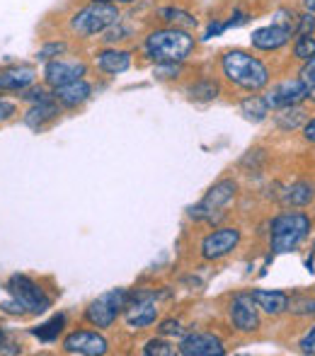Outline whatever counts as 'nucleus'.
<instances>
[{
	"label": "nucleus",
	"instance_id": "f257e3e1",
	"mask_svg": "<svg viewBox=\"0 0 315 356\" xmlns=\"http://www.w3.org/2000/svg\"><path fill=\"white\" fill-rule=\"evenodd\" d=\"M194 47H197V42H194L192 32L182 27L156 29L143 42L146 56L156 63H184L192 56Z\"/></svg>",
	"mask_w": 315,
	"mask_h": 356
},
{
	"label": "nucleus",
	"instance_id": "f03ea898",
	"mask_svg": "<svg viewBox=\"0 0 315 356\" xmlns=\"http://www.w3.org/2000/svg\"><path fill=\"white\" fill-rule=\"evenodd\" d=\"M221 71L228 83H233L240 90H248V92H259L269 83V68L257 56L243 51V49H231L223 54Z\"/></svg>",
	"mask_w": 315,
	"mask_h": 356
},
{
	"label": "nucleus",
	"instance_id": "7ed1b4c3",
	"mask_svg": "<svg viewBox=\"0 0 315 356\" xmlns=\"http://www.w3.org/2000/svg\"><path fill=\"white\" fill-rule=\"evenodd\" d=\"M119 17H122V13H119L117 3H95V0H90L85 8L71 15L68 29L80 39H92L97 34H104L112 24H117Z\"/></svg>",
	"mask_w": 315,
	"mask_h": 356
},
{
	"label": "nucleus",
	"instance_id": "20e7f679",
	"mask_svg": "<svg viewBox=\"0 0 315 356\" xmlns=\"http://www.w3.org/2000/svg\"><path fill=\"white\" fill-rule=\"evenodd\" d=\"M308 233H311V218L306 213H279L269 223V248L277 254L293 252L308 238Z\"/></svg>",
	"mask_w": 315,
	"mask_h": 356
},
{
	"label": "nucleus",
	"instance_id": "39448f33",
	"mask_svg": "<svg viewBox=\"0 0 315 356\" xmlns=\"http://www.w3.org/2000/svg\"><path fill=\"white\" fill-rule=\"evenodd\" d=\"M5 291L13 300H17L22 305L24 315H42L51 308V296L42 289V284L34 282L27 274H13L5 282Z\"/></svg>",
	"mask_w": 315,
	"mask_h": 356
},
{
	"label": "nucleus",
	"instance_id": "423d86ee",
	"mask_svg": "<svg viewBox=\"0 0 315 356\" xmlns=\"http://www.w3.org/2000/svg\"><path fill=\"white\" fill-rule=\"evenodd\" d=\"M160 298H165V293L156 289L129 291L127 308H124V320H127L129 327L146 330L151 325H156V320L160 318V308H158Z\"/></svg>",
	"mask_w": 315,
	"mask_h": 356
},
{
	"label": "nucleus",
	"instance_id": "0eeeda50",
	"mask_svg": "<svg viewBox=\"0 0 315 356\" xmlns=\"http://www.w3.org/2000/svg\"><path fill=\"white\" fill-rule=\"evenodd\" d=\"M129 298V289H112L107 293L97 296L92 303L85 308V320L97 330H109L117 318L124 313Z\"/></svg>",
	"mask_w": 315,
	"mask_h": 356
},
{
	"label": "nucleus",
	"instance_id": "6e6552de",
	"mask_svg": "<svg viewBox=\"0 0 315 356\" xmlns=\"http://www.w3.org/2000/svg\"><path fill=\"white\" fill-rule=\"evenodd\" d=\"M236 197H238V182L236 179H231V177L218 179V182L207 192V197H204L197 207L189 209V218L209 220V223L221 220L223 213H218V211H221L223 207H228Z\"/></svg>",
	"mask_w": 315,
	"mask_h": 356
},
{
	"label": "nucleus",
	"instance_id": "1a4fd4ad",
	"mask_svg": "<svg viewBox=\"0 0 315 356\" xmlns=\"http://www.w3.org/2000/svg\"><path fill=\"white\" fill-rule=\"evenodd\" d=\"M240 240H243V233H240L238 228H233V225H221V228L211 230V233L202 240L199 252H202V257L207 259V262H218V259L228 257V254L238 248Z\"/></svg>",
	"mask_w": 315,
	"mask_h": 356
},
{
	"label": "nucleus",
	"instance_id": "9d476101",
	"mask_svg": "<svg viewBox=\"0 0 315 356\" xmlns=\"http://www.w3.org/2000/svg\"><path fill=\"white\" fill-rule=\"evenodd\" d=\"M88 75V63L80 61V58H54V61L44 63V73L42 80L47 88H61V85H68L73 80H80Z\"/></svg>",
	"mask_w": 315,
	"mask_h": 356
},
{
	"label": "nucleus",
	"instance_id": "9b49d317",
	"mask_svg": "<svg viewBox=\"0 0 315 356\" xmlns=\"http://www.w3.org/2000/svg\"><path fill=\"white\" fill-rule=\"evenodd\" d=\"M228 320H231L233 330L240 334H252L259 330V308L252 300L250 293H236L228 305Z\"/></svg>",
	"mask_w": 315,
	"mask_h": 356
},
{
	"label": "nucleus",
	"instance_id": "f8f14e48",
	"mask_svg": "<svg viewBox=\"0 0 315 356\" xmlns=\"http://www.w3.org/2000/svg\"><path fill=\"white\" fill-rule=\"evenodd\" d=\"M61 349L78 356H102L109 352V342L97 330H73L63 337Z\"/></svg>",
	"mask_w": 315,
	"mask_h": 356
},
{
	"label": "nucleus",
	"instance_id": "ddd939ff",
	"mask_svg": "<svg viewBox=\"0 0 315 356\" xmlns=\"http://www.w3.org/2000/svg\"><path fill=\"white\" fill-rule=\"evenodd\" d=\"M177 354L182 356H223L226 347L211 332H192L177 344Z\"/></svg>",
	"mask_w": 315,
	"mask_h": 356
},
{
	"label": "nucleus",
	"instance_id": "4468645a",
	"mask_svg": "<svg viewBox=\"0 0 315 356\" xmlns=\"http://www.w3.org/2000/svg\"><path fill=\"white\" fill-rule=\"evenodd\" d=\"M269 109H284V107H293V104H301L303 99H308V90L301 83V78L296 80H284V83L274 85L269 90V95H264Z\"/></svg>",
	"mask_w": 315,
	"mask_h": 356
},
{
	"label": "nucleus",
	"instance_id": "2eb2a0df",
	"mask_svg": "<svg viewBox=\"0 0 315 356\" xmlns=\"http://www.w3.org/2000/svg\"><path fill=\"white\" fill-rule=\"evenodd\" d=\"M291 27L282 22H274V24H267V27H259L252 32L250 37V44L259 51H277V49L286 47L289 39H291Z\"/></svg>",
	"mask_w": 315,
	"mask_h": 356
},
{
	"label": "nucleus",
	"instance_id": "dca6fc26",
	"mask_svg": "<svg viewBox=\"0 0 315 356\" xmlns=\"http://www.w3.org/2000/svg\"><path fill=\"white\" fill-rule=\"evenodd\" d=\"M58 114H61V104H58L54 97H49V99H44V102L29 104V109L22 114V124L39 134V131H44L51 122H56Z\"/></svg>",
	"mask_w": 315,
	"mask_h": 356
},
{
	"label": "nucleus",
	"instance_id": "f3484780",
	"mask_svg": "<svg viewBox=\"0 0 315 356\" xmlns=\"http://www.w3.org/2000/svg\"><path fill=\"white\" fill-rule=\"evenodd\" d=\"M54 99H56L61 107L66 109H78L92 97V85L88 83L85 78L80 80H73L68 85H61V88H54Z\"/></svg>",
	"mask_w": 315,
	"mask_h": 356
},
{
	"label": "nucleus",
	"instance_id": "a211bd4d",
	"mask_svg": "<svg viewBox=\"0 0 315 356\" xmlns=\"http://www.w3.org/2000/svg\"><path fill=\"white\" fill-rule=\"evenodd\" d=\"M37 83V68L27 63H17L0 71V90L3 92H22L24 88Z\"/></svg>",
	"mask_w": 315,
	"mask_h": 356
},
{
	"label": "nucleus",
	"instance_id": "6ab92c4d",
	"mask_svg": "<svg viewBox=\"0 0 315 356\" xmlns=\"http://www.w3.org/2000/svg\"><path fill=\"white\" fill-rule=\"evenodd\" d=\"M95 66L104 75H122L131 68V51H124L117 47H107L95 54Z\"/></svg>",
	"mask_w": 315,
	"mask_h": 356
},
{
	"label": "nucleus",
	"instance_id": "aec40b11",
	"mask_svg": "<svg viewBox=\"0 0 315 356\" xmlns=\"http://www.w3.org/2000/svg\"><path fill=\"white\" fill-rule=\"evenodd\" d=\"M252 300L257 303V308L262 310V313L272 315V318H277V315L286 313L289 310V296L284 293V291H264V289H257L252 291Z\"/></svg>",
	"mask_w": 315,
	"mask_h": 356
},
{
	"label": "nucleus",
	"instance_id": "412c9836",
	"mask_svg": "<svg viewBox=\"0 0 315 356\" xmlns=\"http://www.w3.org/2000/svg\"><path fill=\"white\" fill-rule=\"evenodd\" d=\"M313 199H315V184L311 182H296L284 189L282 194V202L286 207H308Z\"/></svg>",
	"mask_w": 315,
	"mask_h": 356
},
{
	"label": "nucleus",
	"instance_id": "4be33fe9",
	"mask_svg": "<svg viewBox=\"0 0 315 356\" xmlns=\"http://www.w3.org/2000/svg\"><path fill=\"white\" fill-rule=\"evenodd\" d=\"M240 114H243L248 122H264L269 114V104L264 97H259V95H252V97H245L243 102H240Z\"/></svg>",
	"mask_w": 315,
	"mask_h": 356
},
{
	"label": "nucleus",
	"instance_id": "5701e85b",
	"mask_svg": "<svg viewBox=\"0 0 315 356\" xmlns=\"http://www.w3.org/2000/svg\"><path fill=\"white\" fill-rule=\"evenodd\" d=\"M218 92H221V88H218V83L211 78L197 80V83H192L187 88L189 99H194V102H211V99L218 97Z\"/></svg>",
	"mask_w": 315,
	"mask_h": 356
},
{
	"label": "nucleus",
	"instance_id": "b1692460",
	"mask_svg": "<svg viewBox=\"0 0 315 356\" xmlns=\"http://www.w3.org/2000/svg\"><path fill=\"white\" fill-rule=\"evenodd\" d=\"M63 327H66V315L58 313V315H54L51 320H47L44 325L34 327V330H32V334L39 339V342H56L58 334L63 332Z\"/></svg>",
	"mask_w": 315,
	"mask_h": 356
},
{
	"label": "nucleus",
	"instance_id": "393cba45",
	"mask_svg": "<svg viewBox=\"0 0 315 356\" xmlns=\"http://www.w3.org/2000/svg\"><path fill=\"white\" fill-rule=\"evenodd\" d=\"M160 19H165L168 27H182V29L197 27V17H192L187 10H179V8H163L160 10Z\"/></svg>",
	"mask_w": 315,
	"mask_h": 356
},
{
	"label": "nucleus",
	"instance_id": "a878e982",
	"mask_svg": "<svg viewBox=\"0 0 315 356\" xmlns=\"http://www.w3.org/2000/svg\"><path fill=\"white\" fill-rule=\"evenodd\" d=\"M274 119H277L279 129H284V131H289V129L301 127L303 119H306V112H303L301 104H293V107H284V109H279V112L274 114Z\"/></svg>",
	"mask_w": 315,
	"mask_h": 356
},
{
	"label": "nucleus",
	"instance_id": "bb28decb",
	"mask_svg": "<svg viewBox=\"0 0 315 356\" xmlns=\"http://www.w3.org/2000/svg\"><path fill=\"white\" fill-rule=\"evenodd\" d=\"M68 51V44L66 42H61V39H51V42H47V44H42L39 47V51H37V61H54V58H58V56H63V54Z\"/></svg>",
	"mask_w": 315,
	"mask_h": 356
},
{
	"label": "nucleus",
	"instance_id": "cd10ccee",
	"mask_svg": "<svg viewBox=\"0 0 315 356\" xmlns=\"http://www.w3.org/2000/svg\"><path fill=\"white\" fill-rule=\"evenodd\" d=\"M293 54H296V58H301V61H308V58L315 56V37H313V32L298 34L296 47H293Z\"/></svg>",
	"mask_w": 315,
	"mask_h": 356
},
{
	"label": "nucleus",
	"instance_id": "c85d7f7f",
	"mask_svg": "<svg viewBox=\"0 0 315 356\" xmlns=\"http://www.w3.org/2000/svg\"><path fill=\"white\" fill-rule=\"evenodd\" d=\"M143 354H146V356H172L175 347L165 337H153V339H148V342H146Z\"/></svg>",
	"mask_w": 315,
	"mask_h": 356
},
{
	"label": "nucleus",
	"instance_id": "c756f323",
	"mask_svg": "<svg viewBox=\"0 0 315 356\" xmlns=\"http://www.w3.org/2000/svg\"><path fill=\"white\" fill-rule=\"evenodd\" d=\"M49 97H54V95L47 90V85H29V88H24L22 95H19V99L27 104L44 102V99H49Z\"/></svg>",
	"mask_w": 315,
	"mask_h": 356
},
{
	"label": "nucleus",
	"instance_id": "7c9ffc66",
	"mask_svg": "<svg viewBox=\"0 0 315 356\" xmlns=\"http://www.w3.org/2000/svg\"><path fill=\"white\" fill-rule=\"evenodd\" d=\"M298 78H301V83L306 85L308 97L315 99V56L308 58V61L303 63V68H301V73H298Z\"/></svg>",
	"mask_w": 315,
	"mask_h": 356
},
{
	"label": "nucleus",
	"instance_id": "2f4dec72",
	"mask_svg": "<svg viewBox=\"0 0 315 356\" xmlns=\"http://www.w3.org/2000/svg\"><path fill=\"white\" fill-rule=\"evenodd\" d=\"M289 310H293L296 315H315V298L308 296H298V298H289Z\"/></svg>",
	"mask_w": 315,
	"mask_h": 356
},
{
	"label": "nucleus",
	"instance_id": "473e14b6",
	"mask_svg": "<svg viewBox=\"0 0 315 356\" xmlns=\"http://www.w3.org/2000/svg\"><path fill=\"white\" fill-rule=\"evenodd\" d=\"M129 34H131V27H127V24L117 22L112 24V27L104 32V44H117V42H124V39H129Z\"/></svg>",
	"mask_w": 315,
	"mask_h": 356
},
{
	"label": "nucleus",
	"instance_id": "72a5a7b5",
	"mask_svg": "<svg viewBox=\"0 0 315 356\" xmlns=\"http://www.w3.org/2000/svg\"><path fill=\"white\" fill-rule=\"evenodd\" d=\"M179 71H182V63H156L153 75H156L158 80H172V78H177Z\"/></svg>",
	"mask_w": 315,
	"mask_h": 356
},
{
	"label": "nucleus",
	"instance_id": "f704fd0d",
	"mask_svg": "<svg viewBox=\"0 0 315 356\" xmlns=\"http://www.w3.org/2000/svg\"><path fill=\"white\" fill-rule=\"evenodd\" d=\"M184 332L182 323L179 320H163L158 327V334L160 337H179V334Z\"/></svg>",
	"mask_w": 315,
	"mask_h": 356
},
{
	"label": "nucleus",
	"instance_id": "c9c22d12",
	"mask_svg": "<svg viewBox=\"0 0 315 356\" xmlns=\"http://www.w3.org/2000/svg\"><path fill=\"white\" fill-rule=\"evenodd\" d=\"M15 114H17V104L8 97H0V124L15 119Z\"/></svg>",
	"mask_w": 315,
	"mask_h": 356
},
{
	"label": "nucleus",
	"instance_id": "e433bc0d",
	"mask_svg": "<svg viewBox=\"0 0 315 356\" xmlns=\"http://www.w3.org/2000/svg\"><path fill=\"white\" fill-rule=\"evenodd\" d=\"M298 347H301L303 354L315 356V327H311L306 334H303V339H301V344H298Z\"/></svg>",
	"mask_w": 315,
	"mask_h": 356
},
{
	"label": "nucleus",
	"instance_id": "4c0bfd02",
	"mask_svg": "<svg viewBox=\"0 0 315 356\" xmlns=\"http://www.w3.org/2000/svg\"><path fill=\"white\" fill-rule=\"evenodd\" d=\"M313 27H315V15L308 10L306 15H301V17H298V29H296V32L306 34V32H313Z\"/></svg>",
	"mask_w": 315,
	"mask_h": 356
},
{
	"label": "nucleus",
	"instance_id": "58836bf2",
	"mask_svg": "<svg viewBox=\"0 0 315 356\" xmlns=\"http://www.w3.org/2000/svg\"><path fill=\"white\" fill-rule=\"evenodd\" d=\"M248 19H250L248 13H243V10H236V13L231 15V19H228V22H223V24H226V29L228 27H240V24H245Z\"/></svg>",
	"mask_w": 315,
	"mask_h": 356
},
{
	"label": "nucleus",
	"instance_id": "ea45409f",
	"mask_svg": "<svg viewBox=\"0 0 315 356\" xmlns=\"http://www.w3.org/2000/svg\"><path fill=\"white\" fill-rule=\"evenodd\" d=\"M303 136H306V141L315 143V119H311V122L303 124Z\"/></svg>",
	"mask_w": 315,
	"mask_h": 356
},
{
	"label": "nucleus",
	"instance_id": "a19ab883",
	"mask_svg": "<svg viewBox=\"0 0 315 356\" xmlns=\"http://www.w3.org/2000/svg\"><path fill=\"white\" fill-rule=\"evenodd\" d=\"M223 29H226V24H211V27L207 29V34H204V39H211V37H216V34H221Z\"/></svg>",
	"mask_w": 315,
	"mask_h": 356
},
{
	"label": "nucleus",
	"instance_id": "79ce46f5",
	"mask_svg": "<svg viewBox=\"0 0 315 356\" xmlns=\"http://www.w3.org/2000/svg\"><path fill=\"white\" fill-rule=\"evenodd\" d=\"M303 5H306V10L315 13V0H303Z\"/></svg>",
	"mask_w": 315,
	"mask_h": 356
},
{
	"label": "nucleus",
	"instance_id": "37998d69",
	"mask_svg": "<svg viewBox=\"0 0 315 356\" xmlns=\"http://www.w3.org/2000/svg\"><path fill=\"white\" fill-rule=\"evenodd\" d=\"M112 3H117V5H129V3H134V0H112Z\"/></svg>",
	"mask_w": 315,
	"mask_h": 356
}]
</instances>
